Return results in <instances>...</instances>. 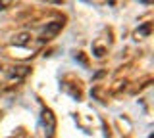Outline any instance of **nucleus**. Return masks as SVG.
<instances>
[{
    "instance_id": "f257e3e1",
    "label": "nucleus",
    "mask_w": 154,
    "mask_h": 138,
    "mask_svg": "<svg viewBox=\"0 0 154 138\" xmlns=\"http://www.w3.org/2000/svg\"><path fill=\"white\" fill-rule=\"evenodd\" d=\"M29 73V67L27 65H19V67H12L8 71V79H16V81H19V79H23L25 75Z\"/></svg>"
},
{
    "instance_id": "f03ea898",
    "label": "nucleus",
    "mask_w": 154,
    "mask_h": 138,
    "mask_svg": "<svg viewBox=\"0 0 154 138\" xmlns=\"http://www.w3.org/2000/svg\"><path fill=\"white\" fill-rule=\"evenodd\" d=\"M62 25H64V23H60V21H54L52 25H46L45 29H42V33H45L46 37H50V35H56V33L62 29Z\"/></svg>"
},
{
    "instance_id": "7ed1b4c3",
    "label": "nucleus",
    "mask_w": 154,
    "mask_h": 138,
    "mask_svg": "<svg viewBox=\"0 0 154 138\" xmlns=\"http://www.w3.org/2000/svg\"><path fill=\"white\" fill-rule=\"evenodd\" d=\"M27 37H29L27 33H23V35H17V37H16V39H17L16 44H25V42H27Z\"/></svg>"
}]
</instances>
